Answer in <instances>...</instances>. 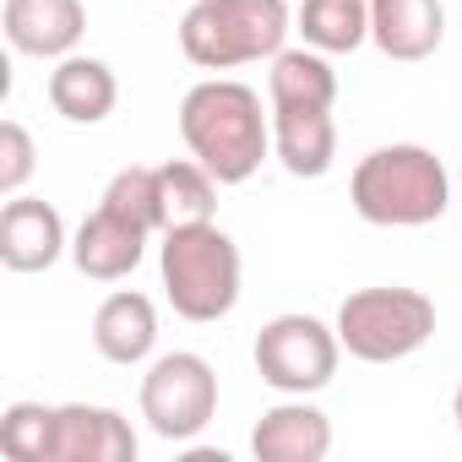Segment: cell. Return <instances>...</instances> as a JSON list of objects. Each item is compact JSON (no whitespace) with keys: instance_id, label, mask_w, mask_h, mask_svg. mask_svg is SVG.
Returning a JSON list of instances; mask_svg holds the SVG:
<instances>
[{"instance_id":"cell-1","label":"cell","mask_w":462,"mask_h":462,"mask_svg":"<svg viewBox=\"0 0 462 462\" xmlns=\"http://www.w3.org/2000/svg\"><path fill=\"white\" fill-rule=\"evenodd\" d=\"M180 136H185L190 158L201 169H212L217 185H245L262 169V158L273 152V125L262 115L256 88L228 82V77L196 82L185 93V104H180Z\"/></svg>"},{"instance_id":"cell-2","label":"cell","mask_w":462,"mask_h":462,"mask_svg":"<svg viewBox=\"0 0 462 462\" xmlns=\"http://www.w3.org/2000/svg\"><path fill=\"white\" fill-rule=\"evenodd\" d=\"M348 201L375 228H424L451 207V180L430 147L392 142L359 158L348 180Z\"/></svg>"},{"instance_id":"cell-3","label":"cell","mask_w":462,"mask_h":462,"mask_svg":"<svg viewBox=\"0 0 462 462\" xmlns=\"http://www.w3.org/2000/svg\"><path fill=\"white\" fill-rule=\"evenodd\" d=\"M289 28V0H190L180 23V50L201 71H235L283 55Z\"/></svg>"},{"instance_id":"cell-4","label":"cell","mask_w":462,"mask_h":462,"mask_svg":"<svg viewBox=\"0 0 462 462\" xmlns=\"http://www.w3.org/2000/svg\"><path fill=\"white\" fill-rule=\"evenodd\" d=\"M158 273H163V294H169L174 316H185L196 327L223 321L240 305V245L217 223L169 228L163 251H158Z\"/></svg>"},{"instance_id":"cell-5","label":"cell","mask_w":462,"mask_h":462,"mask_svg":"<svg viewBox=\"0 0 462 462\" xmlns=\"http://www.w3.org/2000/svg\"><path fill=\"white\" fill-rule=\"evenodd\" d=\"M435 337V300L419 289H359L337 305V343L365 365H397Z\"/></svg>"},{"instance_id":"cell-6","label":"cell","mask_w":462,"mask_h":462,"mask_svg":"<svg viewBox=\"0 0 462 462\" xmlns=\"http://www.w3.org/2000/svg\"><path fill=\"white\" fill-rule=\"evenodd\" d=\"M337 359H343L337 327H327L316 316L289 310L256 332V375L283 397H310V392L332 386Z\"/></svg>"},{"instance_id":"cell-7","label":"cell","mask_w":462,"mask_h":462,"mask_svg":"<svg viewBox=\"0 0 462 462\" xmlns=\"http://www.w3.org/2000/svg\"><path fill=\"white\" fill-rule=\"evenodd\" d=\"M217 413V375L201 354H163L142 375V419L158 440H196Z\"/></svg>"},{"instance_id":"cell-8","label":"cell","mask_w":462,"mask_h":462,"mask_svg":"<svg viewBox=\"0 0 462 462\" xmlns=\"http://www.w3.org/2000/svg\"><path fill=\"white\" fill-rule=\"evenodd\" d=\"M0 28L17 55L33 60H66L77 55L82 33H88V12L82 0H6L0 6Z\"/></svg>"},{"instance_id":"cell-9","label":"cell","mask_w":462,"mask_h":462,"mask_svg":"<svg viewBox=\"0 0 462 462\" xmlns=\"http://www.w3.org/2000/svg\"><path fill=\"white\" fill-rule=\"evenodd\" d=\"M66 251H71L66 223L50 201L6 196V207H0V262H6V273H50Z\"/></svg>"},{"instance_id":"cell-10","label":"cell","mask_w":462,"mask_h":462,"mask_svg":"<svg viewBox=\"0 0 462 462\" xmlns=\"http://www.w3.org/2000/svg\"><path fill=\"white\" fill-rule=\"evenodd\" d=\"M446 39L440 0H370V44L386 60H430Z\"/></svg>"},{"instance_id":"cell-11","label":"cell","mask_w":462,"mask_h":462,"mask_svg":"<svg viewBox=\"0 0 462 462\" xmlns=\"http://www.w3.org/2000/svg\"><path fill=\"white\" fill-rule=\"evenodd\" d=\"M251 451L256 462H321L332 451V419L305 397H289L262 413V424L251 430Z\"/></svg>"},{"instance_id":"cell-12","label":"cell","mask_w":462,"mask_h":462,"mask_svg":"<svg viewBox=\"0 0 462 462\" xmlns=\"http://www.w3.org/2000/svg\"><path fill=\"white\" fill-rule=\"evenodd\" d=\"M142 256H147V235H142V228H131L125 217L104 212V207H98L93 217H82L77 240H71V262H77V273L93 278V283H120V278H131V273L142 267Z\"/></svg>"},{"instance_id":"cell-13","label":"cell","mask_w":462,"mask_h":462,"mask_svg":"<svg viewBox=\"0 0 462 462\" xmlns=\"http://www.w3.org/2000/svg\"><path fill=\"white\" fill-rule=\"evenodd\" d=\"M136 457V430L98 402H66L60 408V435H55V462H131Z\"/></svg>"},{"instance_id":"cell-14","label":"cell","mask_w":462,"mask_h":462,"mask_svg":"<svg viewBox=\"0 0 462 462\" xmlns=\"http://www.w3.org/2000/svg\"><path fill=\"white\" fill-rule=\"evenodd\" d=\"M273 152L283 158V169L294 180H321L337 158L332 109H300V104L273 109Z\"/></svg>"},{"instance_id":"cell-15","label":"cell","mask_w":462,"mask_h":462,"mask_svg":"<svg viewBox=\"0 0 462 462\" xmlns=\"http://www.w3.org/2000/svg\"><path fill=\"white\" fill-rule=\"evenodd\" d=\"M50 104H55V115L71 120V125H98V120L115 115L120 82H115V71H109L104 60H93V55H66V60H55V71H50Z\"/></svg>"},{"instance_id":"cell-16","label":"cell","mask_w":462,"mask_h":462,"mask_svg":"<svg viewBox=\"0 0 462 462\" xmlns=\"http://www.w3.org/2000/svg\"><path fill=\"white\" fill-rule=\"evenodd\" d=\"M93 348L109 365H142L158 348V310H152V300L136 294V289L109 294L98 305V316H93Z\"/></svg>"},{"instance_id":"cell-17","label":"cell","mask_w":462,"mask_h":462,"mask_svg":"<svg viewBox=\"0 0 462 462\" xmlns=\"http://www.w3.org/2000/svg\"><path fill=\"white\" fill-rule=\"evenodd\" d=\"M267 98L273 109L283 104H300V109H332L337 104V71L321 50H283L273 55V71H267Z\"/></svg>"},{"instance_id":"cell-18","label":"cell","mask_w":462,"mask_h":462,"mask_svg":"<svg viewBox=\"0 0 462 462\" xmlns=\"http://www.w3.org/2000/svg\"><path fill=\"white\" fill-rule=\"evenodd\" d=\"M158 212H163V235L169 228H190V223H212V212H217L212 169H201L196 158L158 163Z\"/></svg>"},{"instance_id":"cell-19","label":"cell","mask_w":462,"mask_h":462,"mask_svg":"<svg viewBox=\"0 0 462 462\" xmlns=\"http://www.w3.org/2000/svg\"><path fill=\"white\" fill-rule=\"evenodd\" d=\"M300 33L321 55H354L370 39V0H300Z\"/></svg>"},{"instance_id":"cell-20","label":"cell","mask_w":462,"mask_h":462,"mask_svg":"<svg viewBox=\"0 0 462 462\" xmlns=\"http://www.w3.org/2000/svg\"><path fill=\"white\" fill-rule=\"evenodd\" d=\"M55 435H60V408L12 402L0 413V451L17 462H55Z\"/></svg>"},{"instance_id":"cell-21","label":"cell","mask_w":462,"mask_h":462,"mask_svg":"<svg viewBox=\"0 0 462 462\" xmlns=\"http://www.w3.org/2000/svg\"><path fill=\"white\" fill-rule=\"evenodd\" d=\"M98 207L115 212V217H125L131 228H142V235H163V212H158V169H142V163L120 169V174L104 185V201H98Z\"/></svg>"},{"instance_id":"cell-22","label":"cell","mask_w":462,"mask_h":462,"mask_svg":"<svg viewBox=\"0 0 462 462\" xmlns=\"http://www.w3.org/2000/svg\"><path fill=\"white\" fill-rule=\"evenodd\" d=\"M33 136L23 120H0V196H23L28 174H33Z\"/></svg>"},{"instance_id":"cell-23","label":"cell","mask_w":462,"mask_h":462,"mask_svg":"<svg viewBox=\"0 0 462 462\" xmlns=\"http://www.w3.org/2000/svg\"><path fill=\"white\" fill-rule=\"evenodd\" d=\"M451 419H457V430H462V386H457V397H451Z\"/></svg>"},{"instance_id":"cell-24","label":"cell","mask_w":462,"mask_h":462,"mask_svg":"<svg viewBox=\"0 0 462 462\" xmlns=\"http://www.w3.org/2000/svg\"><path fill=\"white\" fill-rule=\"evenodd\" d=\"M457 190H462V174H457Z\"/></svg>"}]
</instances>
